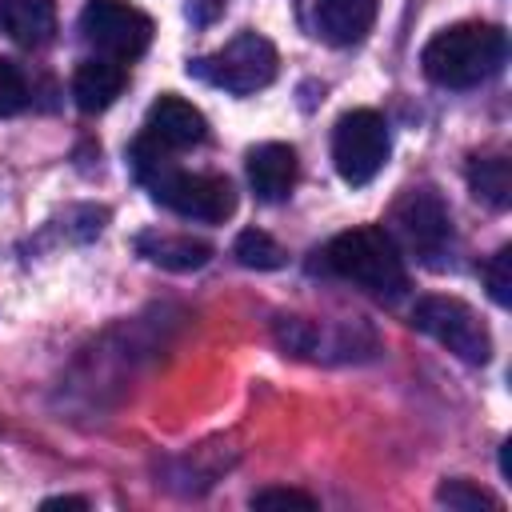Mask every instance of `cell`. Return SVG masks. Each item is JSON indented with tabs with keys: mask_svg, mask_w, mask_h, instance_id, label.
<instances>
[{
	"mask_svg": "<svg viewBox=\"0 0 512 512\" xmlns=\"http://www.w3.org/2000/svg\"><path fill=\"white\" fill-rule=\"evenodd\" d=\"M172 152L152 144L144 132L136 136V144L128 148L132 172L136 180L152 192L156 204L172 208L184 220H204V224H220L236 212V188L224 176H208V172H184L168 160Z\"/></svg>",
	"mask_w": 512,
	"mask_h": 512,
	"instance_id": "cell-1",
	"label": "cell"
},
{
	"mask_svg": "<svg viewBox=\"0 0 512 512\" xmlns=\"http://www.w3.org/2000/svg\"><path fill=\"white\" fill-rule=\"evenodd\" d=\"M504 52H508V40L496 24L464 20L436 32L424 44L420 64H424V76L440 88H476L500 72Z\"/></svg>",
	"mask_w": 512,
	"mask_h": 512,
	"instance_id": "cell-2",
	"label": "cell"
},
{
	"mask_svg": "<svg viewBox=\"0 0 512 512\" xmlns=\"http://www.w3.org/2000/svg\"><path fill=\"white\" fill-rule=\"evenodd\" d=\"M324 268L332 276L352 280L356 288H364L372 296H388V300L408 288L400 244L376 224L348 228V232L332 236L328 248H324Z\"/></svg>",
	"mask_w": 512,
	"mask_h": 512,
	"instance_id": "cell-3",
	"label": "cell"
},
{
	"mask_svg": "<svg viewBox=\"0 0 512 512\" xmlns=\"http://www.w3.org/2000/svg\"><path fill=\"white\" fill-rule=\"evenodd\" d=\"M276 68H280V56H276L272 40L252 32V28H244L224 48H216L208 56H196L188 64V76H196V80H204L212 88L248 96V92L268 88L276 80Z\"/></svg>",
	"mask_w": 512,
	"mask_h": 512,
	"instance_id": "cell-4",
	"label": "cell"
},
{
	"mask_svg": "<svg viewBox=\"0 0 512 512\" xmlns=\"http://www.w3.org/2000/svg\"><path fill=\"white\" fill-rule=\"evenodd\" d=\"M392 240H400L420 264L440 268L452 248V216L432 188H408L392 208Z\"/></svg>",
	"mask_w": 512,
	"mask_h": 512,
	"instance_id": "cell-5",
	"label": "cell"
},
{
	"mask_svg": "<svg viewBox=\"0 0 512 512\" xmlns=\"http://www.w3.org/2000/svg\"><path fill=\"white\" fill-rule=\"evenodd\" d=\"M412 324L432 336L440 348L468 364H484L492 356V332L488 324L456 296H420L412 308Z\"/></svg>",
	"mask_w": 512,
	"mask_h": 512,
	"instance_id": "cell-6",
	"label": "cell"
},
{
	"mask_svg": "<svg viewBox=\"0 0 512 512\" xmlns=\"http://www.w3.org/2000/svg\"><path fill=\"white\" fill-rule=\"evenodd\" d=\"M388 160V124L372 108H352L332 128V164L344 184L360 188L376 180V172Z\"/></svg>",
	"mask_w": 512,
	"mask_h": 512,
	"instance_id": "cell-7",
	"label": "cell"
},
{
	"mask_svg": "<svg viewBox=\"0 0 512 512\" xmlns=\"http://www.w3.org/2000/svg\"><path fill=\"white\" fill-rule=\"evenodd\" d=\"M84 40L112 60H136L152 44V20L128 0H88L80 12Z\"/></svg>",
	"mask_w": 512,
	"mask_h": 512,
	"instance_id": "cell-8",
	"label": "cell"
},
{
	"mask_svg": "<svg viewBox=\"0 0 512 512\" xmlns=\"http://www.w3.org/2000/svg\"><path fill=\"white\" fill-rule=\"evenodd\" d=\"M144 136L168 152H180V148H192L208 136V120L196 104H188L184 96L176 92H164L160 100H152L148 116H144Z\"/></svg>",
	"mask_w": 512,
	"mask_h": 512,
	"instance_id": "cell-9",
	"label": "cell"
},
{
	"mask_svg": "<svg viewBox=\"0 0 512 512\" xmlns=\"http://www.w3.org/2000/svg\"><path fill=\"white\" fill-rule=\"evenodd\" d=\"M248 184L264 204L284 200L296 184V152L288 144H276V140L256 144L248 152Z\"/></svg>",
	"mask_w": 512,
	"mask_h": 512,
	"instance_id": "cell-10",
	"label": "cell"
},
{
	"mask_svg": "<svg viewBox=\"0 0 512 512\" xmlns=\"http://www.w3.org/2000/svg\"><path fill=\"white\" fill-rule=\"evenodd\" d=\"M124 92V64L112 56H92L80 60L76 76H72V100L80 112H104L116 96Z\"/></svg>",
	"mask_w": 512,
	"mask_h": 512,
	"instance_id": "cell-11",
	"label": "cell"
},
{
	"mask_svg": "<svg viewBox=\"0 0 512 512\" xmlns=\"http://www.w3.org/2000/svg\"><path fill=\"white\" fill-rule=\"evenodd\" d=\"M376 8L380 0H316V32L336 48L356 44L368 36Z\"/></svg>",
	"mask_w": 512,
	"mask_h": 512,
	"instance_id": "cell-12",
	"label": "cell"
},
{
	"mask_svg": "<svg viewBox=\"0 0 512 512\" xmlns=\"http://www.w3.org/2000/svg\"><path fill=\"white\" fill-rule=\"evenodd\" d=\"M136 252L168 272H192L212 260V244H204L196 236H180V232H140Z\"/></svg>",
	"mask_w": 512,
	"mask_h": 512,
	"instance_id": "cell-13",
	"label": "cell"
},
{
	"mask_svg": "<svg viewBox=\"0 0 512 512\" xmlns=\"http://www.w3.org/2000/svg\"><path fill=\"white\" fill-rule=\"evenodd\" d=\"M0 28L24 48H40L56 32V0H0Z\"/></svg>",
	"mask_w": 512,
	"mask_h": 512,
	"instance_id": "cell-14",
	"label": "cell"
},
{
	"mask_svg": "<svg viewBox=\"0 0 512 512\" xmlns=\"http://www.w3.org/2000/svg\"><path fill=\"white\" fill-rule=\"evenodd\" d=\"M468 184L492 208H508L512 204V164L504 156H476L468 164Z\"/></svg>",
	"mask_w": 512,
	"mask_h": 512,
	"instance_id": "cell-15",
	"label": "cell"
},
{
	"mask_svg": "<svg viewBox=\"0 0 512 512\" xmlns=\"http://www.w3.org/2000/svg\"><path fill=\"white\" fill-rule=\"evenodd\" d=\"M232 256H236L244 268H256V272H272V268L284 264V248H280L268 232H260V228H244V232L236 236V244H232Z\"/></svg>",
	"mask_w": 512,
	"mask_h": 512,
	"instance_id": "cell-16",
	"label": "cell"
},
{
	"mask_svg": "<svg viewBox=\"0 0 512 512\" xmlns=\"http://www.w3.org/2000/svg\"><path fill=\"white\" fill-rule=\"evenodd\" d=\"M436 500L448 504V508H460V512H480V508H500V500L484 488H476L472 480H444L436 488Z\"/></svg>",
	"mask_w": 512,
	"mask_h": 512,
	"instance_id": "cell-17",
	"label": "cell"
},
{
	"mask_svg": "<svg viewBox=\"0 0 512 512\" xmlns=\"http://www.w3.org/2000/svg\"><path fill=\"white\" fill-rule=\"evenodd\" d=\"M484 288H488V296L500 304V308H508L512 304V248L504 244L488 264H484Z\"/></svg>",
	"mask_w": 512,
	"mask_h": 512,
	"instance_id": "cell-18",
	"label": "cell"
},
{
	"mask_svg": "<svg viewBox=\"0 0 512 512\" xmlns=\"http://www.w3.org/2000/svg\"><path fill=\"white\" fill-rule=\"evenodd\" d=\"M28 104V84H24V72L0 56V116H16L20 108Z\"/></svg>",
	"mask_w": 512,
	"mask_h": 512,
	"instance_id": "cell-19",
	"label": "cell"
},
{
	"mask_svg": "<svg viewBox=\"0 0 512 512\" xmlns=\"http://www.w3.org/2000/svg\"><path fill=\"white\" fill-rule=\"evenodd\" d=\"M252 508H316V496L300 488H260L252 496Z\"/></svg>",
	"mask_w": 512,
	"mask_h": 512,
	"instance_id": "cell-20",
	"label": "cell"
},
{
	"mask_svg": "<svg viewBox=\"0 0 512 512\" xmlns=\"http://www.w3.org/2000/svg\"><path fill=\"white\" fill-rule=\"evenodd\" d=\"M40 508L44 512H56V508H88V500L84 496H48Z\"/></svg>",
	"mask_w": 512,
	"mask_h": 512,
	"instance_id": "cell-21",
	"label": "cell"
}]
</instances>
